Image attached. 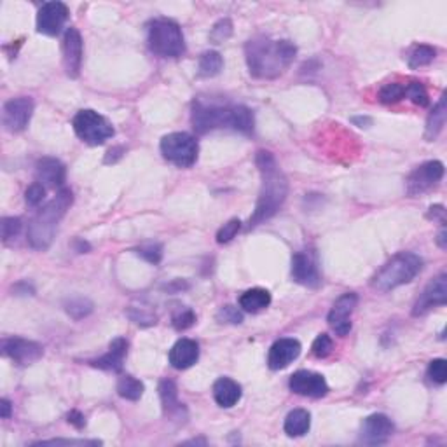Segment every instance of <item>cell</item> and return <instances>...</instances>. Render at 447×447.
I'll use <instances>...</instances> for the list:
<instances>
[{"label":"cell","instance_id":"f35d334b","mask_svg":"<svg viewBox=\"0 0 447 447\" xmlns=\"http://www.w3.org/2000/svg\"><path fill=\"white\" fill-rule=\"evenodd\" d=\"M239 229H242V222H239L238 219H231L227 224H224L222 227L219 229V232H217V243H220V245L229 243L236 234H238Z\"/></svg>","mask_w":447,"mask_h":447},{"label":"cell","instance_id":"e0dca14e","mask_svg":"<svg viewBox=\"0 0 447 447\" xmlns=\"http://www.w3.org/2000/svg\"><path fill=\"white\" fill-rule=\"evenodd\" d=\"M393 434V423L386 415H371L362 424V441L369 446L384 444Z\"/></svg>","mask_w":447,"mask_h":447},{"label":"cell","instance_id":"1f68e13d","mask_svg":"<svg viewBox=\"0 0 447 447\" xmlns=\"http://www.w3.org/2000/svg\"><path fill=\"white\" fill-rule=\"evenodd\" d=\"M65 309L73 320H81L93 311V302L88 301V299H84V297H77V299H72L70 302H66Z\"/></svg>","mask_w":447,"mask_h":447},{"label":"cell","instance_id":"484cf974","mask_svg":"<svg viewBox=\"0 0 447 447\" xmlns=\"http://www.w3.org/2000/svg\"><path fill=\"white\" fill-rule=\"evenodd\" d=\"M285 434L288 437H302L311 428V415L306 409H294L285 417Z\"/></svg>","mask_w":447,"mask_h":447},{"label":"cell","instance_id":"3957f363","mask_svg":"<svg viewBox=\"0 0 447 447\" xmlns=\"http://www.w3.org/2000/svg\"><path fill=\"white\" fill-rule=\"evenodd\" d=\"M72 191L61 189L46 206H42L32 217L30 224H28L27 238L33 250H42L44 252V250L49 249L54 239V234H56L58 224L64 219L66 210L72 206Z\"/></svg>","mask_w":447,"mask_h":447},{"label":"cell","instance_id":"d4e9b609","mask_svg":"<svg viewBox=\"0 0 447 447\" xmlns=\"http://www.w3.org/2000/svg\"><path fill=\"white\" fill-rule=\"evenodd\" d=\"M271 304V294L266 288H250L239 297V308L246 313H258Z\"/></svg>","mask_w":447,"mask_h":447},{"label":"cell","instance_id":"d6986e66","mask_svg":"<svg viewBox=\"0 0 447 447\" xmlns=\"http://www.w3.org/2000/svg\"><path fill=\"white\" fill-rule=\"evenodd\" d=\"M160 397H161V405L162 412L166 417L173 421H179L184 423L187 419V409L184 407V404L179 402V391H177V384L172 379H162L160 383Z\"/></svg>","mask_w":447,"mask_h":447},{"label":"cell","instance_id":"8992f818","mask_svg":"<svg viewBox=\"0 0 447 447\" xmlns=\"http://www.w3.org/2000/svg\"><path fill=\"white\" fill-rule=\"evenodd\" d=\"M72 126L76 135L88 145H102L114 136V126L96 110L84 109L73 117Z\"/></svg>","mask_w":447,"mask_h":447},{"label":"cell","instance_id":"816d5d0a","mask_svg":"<svg viewBox=\"0 0 447 447\" xmlns=\"http://www.w3.org/2000/svg\"><path fill=\"white\" fill-rule=\"evenodd\" d=\"M437 243H439V246H441V249H447L446 229H442V231H441V234H439V238H437Z\"/></svg>","mask_w":447,"mask_h":447},{"label":"cell","instance_id":"44dd1931","mask_svg":"<svg viewBox=\"0 0 447 447\" xmlns=\"http://www.w3.org/2000/svg\"><path fill=\"white\" fill-rule=\"evenodd\" d=\"M292 278L304 287H318L320 273L316 269L313 258L304 252H297L292 257Z\"/></svg>","mask_w":447,"mask_h":447},{"label":"cell","instance_id":"d6a6232c","mask_svg":"<svg viewBox=\"0 0 447 447\" xmlns=\"http://www.w3.org/2000/svg\"><path fill=\"white\" fill-rule=\"evenodd\" d=\"M404 96H405L404 84L390 83V84H384V86L381 88V91H379V102L390 105V103L400 102Z\"/></svg>","mask_w":447,"mask_h":447},{"label":"cell","instance_id":"ac0fdd59","mask_svg":"<svg viewBox=\"0 0 447 447\" xmlns=\"http://www.w3.org/2000/svg\"><path fill=\"white\" fill-rule=\"evenodd\" d=\"M301 342L297 339L285 338L276 341L271 346L268 354V365L273 371H282V369L288 367L294 360H297L299 354H301Z\"/></svg>","mask_w":447,"mask_h":447},{"label":"cell","instance_id":"f546056e","mask_svg":"<svg viewBox=\"0 0 447 447\" xmlns=\"http://www.w3.org/2000/svg\"><path fill=\"white\" fill-rule=\"evenodd\" d=\"M222 66L224 60L220 56V53H217V51H206L199 58V76L215 77L217 73H220Z\"/></svg>","mask_w":447,"mask_h":447},{"label":"cell","instance_id":"f6af8a7d","mask_svg":"<svg viewBox=\"0 0 447 447\" xmlns=\"http://www.w3.org/2000/svg\"><path fill=\"white\" fill-rule=\"evenodd\" d=\"M129 318H131L135 323L138 325H154L156 323V315H153V313L145 311L143 308H131L128 311Z\"/></svg>","mask_w":447,"mask_h":447},{"label":"cell","instance_id":"7c38bea8","mask_svg":"<svg viewBox=\"0 0 447 447\" xmlns=\"http://www.w3.org/2000/svg\"><path fill=\"white\" fill-rule=\"evenodd\" d=\"M2 353L9 357L14 364L27 365L35 364L44 354V348L35 341H28L23 338H11L2 342Z\"/></svg>","mask_w":447,"mask_h":447},{"label":"cell","instance_id":"ba28073f","mask_svg":"<svg viewBox=\"0 0 447 447\" xmlns=\"http://www.w3.org/2000/svg\"><path fill=\"white\" fill-rule=\"evenodd\" d=\"M192 128L199 135L212 129L232 128V107L208 105L203 100H196L192 103Z\"/></svg>","mask_w":447,"mask_h":447},{"label":"cell","instance_id":"8fae6325","mask_svg":"<svg viewBox=\"0 0 447 447\" xmlns=\"http://www.w3.org/2000/svg\"><path fill=\"white\" fill-rule=\"evenodd\" d=\"M358 304V295L354 292H346L342 294L338 301L332 306L330 313H328L327 320L328 325L332 327V330L339 335V338H345L352 330V313L354 311Z\"/></svg>","mask_w":447,"mask_h":447},{"label":"cell","instance_id":"bcb514c9","mask_svg":"<svg viewBox=\"0 0 447 447\" xmlns=\"http://www.w3.org/2000/svg\"><path fill=\"white\" fill-rule=\"evenodd\" d=\"M428 219L431 220H439V222L444 224L446 222V210L442 205H435V206H430V210H428Z\"/></svg>","mask_w":447,"mask_h":447},{"label":"cell","instance_id":"681fc988","mask_svg":"<svg viewBox=\"0 0 447 447\" xmlns=\"http://www.w3.org/2000/svg\"><path fill=\"white\" fill-rule=\"evenodd\" d=\"M0 409H2V411H0V416H2L4 419H7V417L11 416V412H13V404H11L7 398H2V400H0Z\"/></svg>","mask_w":447,"mask_h":447},{"label":"cell","instance_id":"9c48e42d","mask_svg":"<svg viewBox=\"0 0 447 447\" xmlns=\"http://www.w3.org/2000/svg\"><path fill=\"white\" fill-rule=\"evenodd\" d=\"M33 114V100L20 96L4 103L2 124L9 133H20L28 126Z\"/></svg>","mask_w":447,"mask_h":447},{"label":"cell","instance_id":"f5cc1de1","mask_svg":"<svg viewBox=\"0 0 447 447\" xmlns=\"http://www.w3.org/2000/svg\"><path fill=\"white\" fill-rule=\"evenodd\" d=\"M186 444H206V441H189V442H186Z\"/></svg>","mask_w":447,"mask_h":447},{"label":"cell","instance_id":"8d00e7d4","mask_svg":"<svg viewBox=\"0 0 447 447\" xmlns=\"http://www.w3.org/2000/svg\"><path fill=\"white\" fill-rule=\"evenodd\" d=\"M231 35H232V23H231V20L224 18V20H220L219 23H215V27L212 28L210 39H212L213 44H222L224 40H227Z\"/></svg>","mask_w":447,"mask_h":447},{"label":"cell","instance_id":"4fadbf2b","mask_svg":"<svg viewBox=\"0 0 447 447\" xmlns=\"http://www.w3.org/2000/svg\"><path fill=\"white\" fill-rule=\"evenodd\" d=\"M68 20V9L64 2H46L37 14V30L44 35L56 37Z\"/></svg>","mask_w":447,"mask_h":447},{"label":"cell","instance_id":"c3c4849f","mask_svg":"<svg viewBox=\"0 0 447 447\" xmlns=\"http://www.w3.org/2000/svg\"><path fill=\"white\" fill-rule=\"evenodd\" d=\"M123 153H124L123 147H114V149H110L109 153H107L105 162L107 165H110V162H116L117 160H121V157H123Z\"/></svg>","mask_w":447,"mask_h":447},{"label":"cell","instance_id":"83f0119b","mask_svg":"<svg viewBox=\"0 0 447 447\" xmlns=\"http://www.w3.org/2000/svg\"><path fill=\"white\" fill-rule=\"evenodd\" d=\"M256 126V119H254V112L245 105H234L232 107V129L239 133L250 135Z\"/></svg>","mask_w":447,"mask_h":447},{"label":"cell","instance_id":"ffe728a7","mask_svg":"<svg viewBox=\"0 0 447 447\" xmlns=\"http://www.w3.org/2000/svg\"><path fill=\"white\" fill-rule=\"evenodd\" d=\"M65 165L54 157H42L35 166L37 182L42 184L44 187H53V189L61 187L65 184Z\"/></svg>","mask_w":447,"mask_h":447},{"label":"cell","instance_id":"e575fe53","mask_svg":"<svg viewBox=\"0 0 447 447\" xmlns=\"http://www.w3.org/2000/svg\"><path fill=\"white\" fill-rule=\"evenodd\" d=\"M428 378L437 384H444L447 381V362L444 358H435L428 365Z\"/></svg>","mask_w":447,"mask_h":447},{"label":"cell","instance_id":"4316f807","mask_svg":"<svg viewBox=\"0 0 447 447\" xmlns=\"http://www.w3.org/2000/svg\"><path fill=\"white\" fill-rule=\"evenodd\" d=\"M446 93L441 96V100H439L437 105L434 107V110L430 112V116H428L427 119V128H424V138L428 140V142H434L435 138H437L439 135H441V131L444 129L446 126Z\"/></svg>","mask_w":447,"mask_h":447},{"label":"cell","instance_id":"60d3db41","mask_svg":"<svg viewBox=\"0 0 447 447\" xmlns=\"http://www.w3.org/2000/svg\"><path fill=\"white\" fill-rule=\"evenodd\" d=\"M217 320L220 323H231V325H239L243 321V315L236 306H222L217 313Z\"/></svg>","mask_w":447,"mask_h":447},{"label":"cell","instance_id":"cb8c5ba5","mask_svg":"<svg viewBox=\"0 0 447 447\" xmlns=\"http://www.w3.org/2000/svg\"><path fill=\"white\" fill-rule=\"evenodd\" d=\"M213 398L224 409H231L242 400V386L229 378L217 379L213 384Z\"/></svg>","mask_w":447,"mask_h":447},{"label":"cell","instance_id":"30bf717a","mask_svg":"<svg viewBox=\"0 0 447 447\" xmlns=\"http://www.w3.org/2000/svg\"><path fill=\"white\" fill-rule=\"evenodd\" d=\"M442 177H444V165L441 161L423 162L407 177V192L411 196L423 194L437 186Z\"/></svg>","mask_w":447,"mask_h":447},{"label":"cell","instance_id":"2e32d148","mask_svg":"<svg viewBox=\"0 0 447 447\" xmlns=\"http://www.w3.org/2000/svg\"><path fill=\"white\" fill-rule=\"evenodd\" d=\"M64 66L70 79H76L83 66V37L77 28L70 27L64 37Z\"/></svg>","mask_w":447,"mask_h":447},{"label":"cell","instance_id":"ee69618b","mask_svg":"<svg viewBox=\"0 0 447 447\" xmlns=\"http://www.w3.org/2000/svg\"><path fill=\"white\" fill-rule=\"evenodd\" d=\"M44 196H46V187L40 182H33L27 192H25V199H27V203L30 206H39L42 203Z\"/></svg>","mask_w":447,"mask_h":447},{"label":"cell","instance_id":"74e56055","mask_svg":"<svg viewBox=\"0 0 447 447\" xmlns=\"http://www.w3.org/2000/svg\"><path fill=\"white\" fill-rule=\"evenodd\" d=\"M21 219L18 217H6L0 222V232H2V239L4 242H9L11 238H16L18 232L21 231Z\"/></svg>","mask_w":447,"mask_h":447},{"label":"cell","instance_id":"9a60e30c","mask_svg":"<svg viewBox=\"0 0 447 447\" xmlns=\"http://www.w3.org/2000/svg\"><path fill=\"white\" fill-rule=\"evenodd\" d=\"M288 386L301 397L321 398L328 393V384L323 376L311 371H297L295 374H292Z\"/></svg>","mask_w":447,"mask_h":447},{"label":"cell","instance_id":"f1b7e54d","mask_svg":"<svg viewBox=\"0 0 447 447\" xmlns=\"http://www.w3.org/2000/svg\"><path fill=\"white\" fill-rule=\"evenodd\" d=\"M143 391H145L143 383L133 378V376H121L119 381H117V393H119V397L126 398V400H140Z\"/></svg>","mask_w":447,"mask_h":447},{"label":"cell","instance_id":"ab89813d","mask_svg":"<svg viewBox=\"0 0 447 447\" xmlns=\"http://www.w3.org/2000/svg\"><path fill=\"white\" fill-rule=\"evenodd\" d=\"M332 348H334V342H332L330 335L328 334H320L318 338L313 341V354L318 358H325L332 353Z\"/></svg>","mask_w":447,"mask_h":447},{"label":"cell","instance_id":"6da1fadb","mask_svg":"<svg viewBox=\"0 0 447 447\" xmlns=\"http://www.w3.org/2000/svg\"><path fill=\"white\" fill-rule=\"evenodd\" d=\"M256 162L258 166V172H261L262 186L261 192H258L254 215L249 220V229L256 227V225L275 217L278 210L283 206V203H285L288 194L287 177L283 175L275 156L269 150H258Z\"/></svg>","mask_w":447,"mask_h":447},{"label":"cell","instance_id":"277c9868","mask_svg":"<svg viewBox=\"0 0 447 447\" xmlns=\"http://www.w3.org/2000/svg\"><path fill=\"white\" fill-rule=\"evenodd\" d=\"M423 269V258L412 252H400L393 256L372 278V287L379 292H390L393 288L411 283Z\"/></svg>","mask_w":447,"mask_h":447},{"label":"cell","instance_id":"7dc6e473","mask_svg":"<svg viewBox=\"0 0 447 447\" xmlns=\"http://www.w3.org/2000/svg\"><path fill=\"white\" fill-rule=\"evenodd\" d=\"M66 417H68V423L73 424V427H76V428L86 427V417H84L83 412H79V411H70L68 416H66Z\"/></svg>","mask_w":447,"mask_h":447},{"label":"cell","instance_id":"f907efd6","mask_svg":"<svg viewBox=\"0 0 447 447\" xmlns=\"http://www.w3.org/2000/svg\"><path fill=\"white\" fill-rule=\"evenodd\" d=\"M354 124H360V128H365V124H371L369 117H353Z\"/></svg>","mask_w":447,"mask_h":447},{"label":"cell","instance_id":"4dcf8cb0","mask_svg":"<svg viewBox=\"0 0 447 447\" xmlns=\"http://www.w3.org/2000/svg\"><path fill=\"white\" fill-rule=\"evenodd\" d=\"M435 56H437L435 47L427 46V44H419V46H416L415 49L411 51V54H409V66H411V68L427 66L435 60Z\"/></svg>","mask_w":447,"mask_h":447},{"label":"cell","instance_id":"52a82bcc","mask_svg":"<svg viewBox=\"0 0 447 447\" xmlns=\"http://www.w3.org/2000/svg\"><path fill=\"white\" fill-rule=\"evenodd\" d=\"M161 154L179 168H189L198 161V140L189 133H169L161 140Z\"/></svg>","mask_w":447,"mask_h":447},{"label":"cell","instance_id":"d590c367","mask_svg":"<svg viewBox=\"0 0 447 447\" xmlns=\"http://www.w3.org/2000/svg\"><path fill=\"white\" fill-rule=\"evenodd\" d=\"M136 254L145 258L147 262H150V264H160L162 258V246L160 243H147V245L138 246Z\"/></svg>","mask_w":447,"mask_h":447},{"label":"cell","instance_id":"603a6c76","mask_svg":"<svg viewBox=\"0 0 447 447\" xmlns=\"http://www.w3.org/2000/svg\"><path fill=\"white\" fill-rule=\"evenodd\" d=\"M128 357V341L124 338H117L110 342L109 352H107L103 357L96 358V360L91 362L93 367L103 369V371H112V372H119L123 369L124 358Z\"/></svg>","mask_w":447,"mask_h":447},{"label":"cell","instance_id":"5bb4252c","mask_svg":"<svg viewBox=\"0 0 447 447\" xmlns=\"http://www.w3.org/2000/svg\"><path fill=\"white\" fill-rule=\"evenodd\" d=\"M447 302V275L442 273L437 278L431 280L419 299L416 301L415 308H412V315L421 316L428 313L430 309L437 308V306H444Z\"/></svg>","mask_w":447,"mask_h":447},{"label":"cell","instance_id":"b9f144b4","mask_svg":"<svg viewBox=\"0 0 447 447\" xmlns=\"http://www.w3.org/2000/svg\"><path fill=\"white\" fill-rule=\"evenodd\" d=\"M32 446H102L100 441H84V439H53V441H39Z\"/></svg>","mask_w":447,"mask_h":447},{"label":"cell","instance_id":"7402d4cb","mask_svg":"<svg viewBox=\"0 0 447 447\" xmlns=\"http://www.w3.org/2000/svg\"><path fill=\"white\" fill-rule=\"evenodd\" d=\"M198 358L199 346L192 339H180V341H177L168 354L172 367L179 369V371H186V369L192 367L198 362Z\"/></svg>","mask_w":447,"mask_h":447},{"label":"cell","instance_id":"7bdbcfd3","mask_svg":"<svg viewBox=\"0 0 447 447\" xmlns=\"http://www.w3.org/2000/svg\"><path fill=\"white\" fill-rule=\"evenodd\" d=\"M196 321V315L192 309H180L179 313H175L173 315V327L177 328V330H187V328H191L192 325H194Z\"/></svg>","mask_w":447,"mask_h":447},{"label":"cell","instance_id":"7a4b0ae2","mask_svg":"<svg viewBox=\"0 0 447 447\" xmlns=\"http://www.w3.org/2000/svg\"><path fill=\"white\" fill-rule=\"evenodd\" d=\"M246 65L257 79H276L292 65L297 47L290 40H273L258 35L245 46Z\"/></svg>","mask_w":447,"mask_h":447},{"label":"cell","instance_id":"836d02e7","mask_svg":"<svg viewBox=\"0 0 447 447\" xmlns=\"http://www.w3.org/2000/svg\"><path fill=\"white\" fill-rule=\"evenodd\" d=\"M405 96H407L412 103H416V105H419V107H427L428 103H430V98H428V93H427V90H424V86L421 83H416V81L405 84Z\"/></svg>","mask_w":447,"mask_h":447},{"label":"cell","instance_id":"5b68a950","mask_svg":"<svg viewBox=\"0 0 447 447\" xmlns=\"http://www.w3.org/2000/svg\"><path fill=\"white\" fill-rule=\"evenodd\" d=\"M149 49L161 58H179L186 51V40L179 23L160 18L149 23L147 28Z\"/></svg>","mask_w":447,"mask_h":447}]
</instances>
